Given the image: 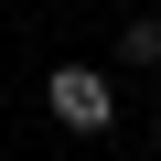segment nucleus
Returning a JSON list of instances; mask_svg holds the SVG:
<instances>
[{
    "instance_id": "7ed1b4c3",
    "label": "nucleus",
    "mask_w": 161,
    "mask_h": 161,
    "mask_svg": "<svg viewBox=\"0 0 161 161\" xmlns=\"http://www.w3.org/2000/svg\"><path fill=\"white\" fill-rule=\"evenodd\" d=\"M150 140H161V118H150Z\"/></svg>"
},
{
    "instance_id": "f03ea898",
    "label": "nucleus",
    "mask_w": 161,
    "mask_h": 161,
    "mask_svg": "<svg viewBox=\"0 0 161 161\" xmlns=\"http://www.w3.org/2000/svg\"><path fill=\"white\" fill-rule=\"evenodd\" d=\"M118 54H129V64H161V11H140V22L118 32Z\"/></svg>"
},
{
    "instance_id": "f257e3e1",
    "label": "nucleus",
    "mask_w": 161,
    "mask_h": 161,
    "mask_svg": "<svg viewBox=\"0 0 161 161\" xmlns=\"http://www.w3.org/2000/svg\"><path fill=\"white\" fill-rule=\"evenodd\" d=\"M43 108H54L64 129H86V140H97V129L118 118V86H108L97 64H54V75H43Z\"/></svg>"
}]
</instances>
